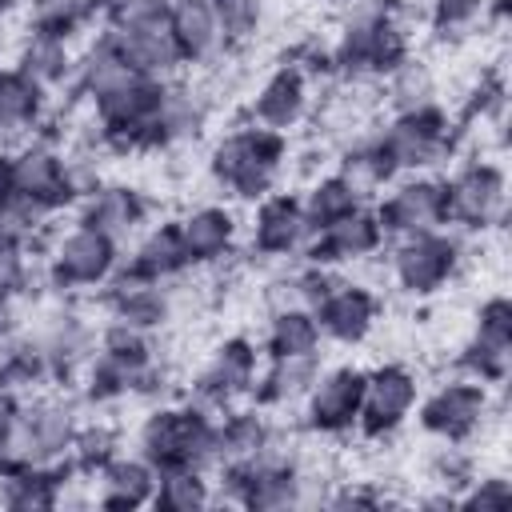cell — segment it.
I'll list each match as a JSON object with an SVG mask.
<instances>
[{"label":"cell","instance_id":"6da1fadb","mask_svg":"<svg viewBox=\"0 0 512 512\" xmlns=\"http://www.w3.org/2000/svg\"><path fill=\"white\" fill-rule=\"evenodd\" d=\"M140 456L160 468H220L216 424L200 408H160L140 424Z\"/></svg>","mask_w":512,"mask_h":512},{"label":"cell","instance_id":"7a4b0ae2","mask_svg":"<svg viewBox=\"0 0 512 512\" xmlns=\"http://www.w3.org/2000/svg\"><path fill=\"white\" fill-rule=\"evenodd\" d=\"M280 160H284V140L280 132H268V128H240V132H228L212 156H208V168L212 176L232 188L240 200H264L280 176Z\"/></svg>","mask_w":512,"mask_h":512},{"label":"cell","instance_id":"3957f363","mask_svg":"<svg viewBox=\"0 0 512 512\" xmlns=\"http://www.w3.org/2000/svg\"><path fill=\"white\" fill-rule=\"evenodd\" d=\"M372 144L392 172L428 168L448 148V116L440 112V104L400 112V116H392V124L380 128V136H372Z\"/></svg>","mask_w":512,"mask_h":512},{"label":"cell","instance_id":"277c9868","mask_svg":"<svg viewBox=\"0 0 512 512\" xmlns=\"http://www.w3.org/2000/svg\"><path fill=\"white\" fill-rule=\"evenodd\" d=\"M4 172H8L12 196L36 212H56L72 196H80V184H76L68 160H60L48 144H24L20 152H12L4 160Z\"/></svg>","mask_w":512,"mask_h":512},{"label":"cell","instance_id":"5b68a950","mask_svg":"<svg viewBox=\"0 0 512 512\" xmlns=\"http://www.w3.org/2000/svg\"><path fill=\"white\" fill-rule=\"evenodd\" d=\"M504 200H508L504 168L492 160H472L452 180H444V224H460L472 232L492 228L504 216Z\"/></svg>","mask_w":512,"mask_h":512},{"label":"cell","instance_id":"8992f818","mask_svg":"<svg viewBox=\"0 0 512 512\" xmlns=\"http://www.w3.org/2000/svg\"><path fill=\"white\" fill-rule=\"evenodd\" d=\"M456 268H460V240L440 228L400 236V244L392 252V276L412 296H428V292L444 288L456 276Z\"/></svg>","mask_w":512,"mask_h":512},{"label":"cell","instance_id":"52a82bcc","mask_svg":"<svg viewBox=\"0 0 512 512\" xmlns=\"http://www.w3.org/2000/svg\"><path fill=\"white\" fill-rule=\"evenodd\" d=\"M164 88H168L164 80H148V76L128 72L124 80H116L112 88L92 96L104 132H112L120 140H152V124H156Z\"/></svg>","mask_w":512,"mask_h":512},{"label":"cell","instance_id":"ba28073f","mask_svg":"<svg viewBox=\"0 0 512 512\" xmlns=\"http://www.w3.org/2000/svg\"><path fill=\"white\" fill-rule=\"evenodd\" d=\"M116 256L120 244L112 236H104L92 224H76L72 232H64L52 248V276L60 288H96L108 284L116 272Z\"/></svg>","mask_w":512,"mask_h":512},{"label":"cell","instance_id":"9c48e42d","mask_svg":"<svg viewBox=\"0 0 512 512\" xmlns=\"http://www.w3.org/2000/svg\"><path fill=\"white\" fill-rule=\"evenodd\" d=\"M416 400H420V380L404 364H380L376 372H364V400L356 428L372 440L388 436L408 420Z\"/></svg>","mask_w":512,"mask_h":512},{"label":"cell","instance_id":"30bf717a","mask_svg":"<svg viewBox=\"0 0 512 512\" xmlns=\"http://www.w3.org/2000/svg\"><path fill=\"white\" fill-rule=\"evenodd\" d=\"M376 220L384 236H412V232H432L444 224V180L436 176H408L396 180L380 204Z\"/></svg>","mask_w":512,"mask_h":512},{"label":"cell","instance_id":"8fae6325","mask_svg":"<svg viewBox=\"0 0 512 512\" xmlns=\"http://www.w3.org/2000/svg\"><path fill=\"white\" fill-rule=\"evenodd\" d=\"M488 416V384L464 376V380H448L440 384L424 404H420V424L424 432L448 440V444H460L468 440Z\"/></svg>","mask_w":512,"mask_h":512},{"label":"cell","instance_id":"7c38bea8","mask_svg":"<svg viewBox=\"0 0 512 512\" xmlns=\"http://www.w3.org/2000/svg\"><path fill=\"white\" fill-rule=\"evenodd\" d=\"M360 400H364V368L344 364V368L320 372L312 380V388L304 392V420L312 432L340 436V432L356 428Z\"/></svg>","mask_w":512,"mask_h":512},{"label":"cell","instance_id":"4fadbf2b","mask_svg":"<svg viewBox=\"0 0 512 512\" xmlns=\"http://www.w3.org/2000/svg\"><path fill=\"white\" fill-rule=\"evenodd\" d=\"M104 40L128 64V72L148 76V80H168L184 64L172 36H168V20H160V24H112Z\"/></svg>","mask_w":512,"mask_h":512},{"label":"cell","instance_id":"5bb4252c","mask_svg":"<svg viewBox=\"0 0 512 512\" xmlns=\"http://www.w3.org/2000/svg\"><path fill=\"white\" fill-rule=\"evenodd\" d=\"M380 244H384V228H380V220H376V208L360 204V208L348 212L344 220H336V224L312 232V240H308V260H312V264H324V268H332V264H352V260L372 256Z\"/></svg>","mask_w":512,"mask_h":512},{"label":"cell","instance_id":"9a60e30c","mask_svg":"<svg viewBox=\"0 0 512 512\" xmlns=\"http://www.w3.org/2000/svg\"><path fill=\"white\" fill-rule=\"evenodd\" d=\"M312 224L296 196H264L252 216V248L260 256H292L308 248Z\"/></svg>","mask_w":512,"mask_h":512},{"label":"cell","instance_id":"2e32d148","mask_svg":"<svg viewBox=\"0 0 512 512\" xmlns=\"http://www.w3.org/2000/svg\"><path fill=\"white\" fill-rule=\"evenodd\" d=\"M256 376H260V372H256V348H252V340L232 336V340H224V344L212 352V360L204 364V372H200V380H196V392H200L208 404H232L236 396L252 392Z\"/></svg>","mask_w":512,"mask_h":512},{"label":"cell","instance_id":"e0dca14e","mask_svg":"<svg viewBox=\"0 0 512 512\" xmlns=\"http://www.w3.org/2000/svg\"><path fill=\"white\" fill-rule=\"evenodd\" d=\"M304 112H308V80L300 68H288V64L276 68L252 96V120L280 136L288 128H296L304 120Z\"/></svg>","mask_w":512,"mask_h":512},{"label":"cell","instance_id":"ac0fdd59","mask_svg":"<svg viewBox=\"0 0 512 512\" xmlns=\"http://www.w3.org/2000/svg\"><path fill=\"white\" fill-rule=\"evenodd\" d=\"M320 332L340 344H360L376 324V296L360 284H336L316 308Z\"/></svg>","mask_w":512,"mask_h":512},{"label":"cell","instance_id":"d6986e66","mask_svg":"<svg viewBox=\"0 0 512 512\" xmlns=\"http://www.w3.org/2000/svg\"><path fill=\"white\" fill-rule=\"evenodd\" d=\"M176 228H180V244H184L188 264H212L236 240V216L224 204H200L184 220H176Z\"/></svg>","mask_w":512,"mask_h":512},{"label":"cell","instance_id":"ffe728a7","mask_svg":"<svg viewBox=\"0 0 512 512\" xmlns=\"http://www.w3.org/2000/svg\"><path fill=\"white\" fill-rule=\"evenodd\" d=\"M168 36L184 64H200L220 48L212 0H168Z\"/></svg>","mask_w":512,"mask_h":512},{"label":"cell","instance_id":"44dd1931","mask_svg":"<svg viewBox=\"0 0 512 512\" xmlns=\"http://www.w3.org/2000/svg\"><path fill=\"white\" fill-rule=\"evenodd\" d=\"M100 504L104 508H140L152 504L156 492V468L144 456H108L100 464Z\"/></svg>","mask_w":512,"mask_h":512},{"label":"cell","instance_id":"7402d4cb","mask_svg":"<svg viewBox=\"0 0 512 512\" xmlns=\"http://www.w3.org/2000/svg\"><path fill=\"white\" fill-rule=\"evenodd\" d=\"M320 320L308 304H284L268 320L264 352L268 356H320Z\"/></svg>","mask_w":512,"mask_h":512},{"label":"cell","instance_id":"603a6c76","mask_svg":"<svg viewBox=\"0 0 512 512\" xmlns=\"http://www.w3.org/2000/svg\"><path fill=\"white\" fill-rule=\"evenodd\" d=\"M16 72L20 76H28L36 88H56L68 72H72V52H68V36H60V32H48V28H36L28 40H24V48H20V56H16Z\"/></svg>","mask_w":512,"mask_h":512},{"label":"cell","instance_id":"cb8c5ba5","mask_svg":"<svg viewBox=\"0 0 512 512\" xmlns=\"http://www.w3.org/2000/svg\"><path fill=\"white\" fill-rule=\"evenodd\" d=\"M112 316L128 320L136 328H156L168 316V292L160 288V280L128 272V276H120L112 284Z\"/></svg>","mask_w":512,"mask_h":512},{"label":"cell","instance_id":"d4e9b609","mask_svg":"<svg viewBox=\"0 0 512 512\" xmlns=\"http://www.w3.org/2000/svg\"><path fill=\"white\" fill-rule=\"evenodd\" d=\"M80 220L100 228L104 236H112L120 244L144 220V204H140V196L132 188H116V184L112 188H92L88 200H84V216Z\"/></svg>","mask_w":512,"mask_h":512},{"label":"cell","instance_id":"484cf974","mask_svg":"<svg viewBox=\"0 0 512 512\" xmlns=\"http://www.w3.org/2000/svg\"><path fill=\"white\" fill-rule=\"evenodd\" d=\"M268 372L256 376L252 392L260 396V404H292L304 400V392L312 388L316 372V356H268Z\"/></svg>","mask_w":512,"mask_h":512},{"label":"cell","instance_id":"4316f807","mask_svg":"<svg viewBox=\"0 0 512 512\" xmlns=\"http://www.w3.org/2000/svg\"><path fill=\"white\" fill-rule=\"evenodd\" d=\"M44 88H36L16 68L0 72V136H20L40 120Z\"/></svg>","mask_w":512,"mask_h":512},{"label":"cell","instance_id":"83f0119b","mask_svg":"<svg viewBox=\"0 0 512 512\" xmlns=\"http://www.w3.org/2000/svg\"><path fill=\"white\" fill-rule=\"evenodd\" d=\"M184 268H188V256H184L176 224H160V228L144 232V240L136 244V256H132V272H140L148 280H168Z\"/></svg>","mask_w":512,"mask_h":512},{"label":"cell","instance_id":"f1b7e54d","mask_svg":"<svg viewBox=\"0 0 512 512\" xmlns=\"http://www.w3.org/2000/svg\"><path fill=\"white\" fill-rule=\"evenodd\" d=\"M268 436H272V424H268L256 408L224 416V420L216 424L220 468H224V464H244V460H252V456L264 448V440H268Z\"/></svg>","mask_w":512,"mask_h":512},{"label":"cell","instance_id":"f546056e","mask_svg":"<svg viewBox=\"0 0 512 512\" xmlns=\"http://www.w3.org/2000/svg\"><path fill=\"white\" fill-rule=\"evenodd\" d=\"M336 176L352 188V196H356L360 204H368V200H376V196L384 192V184H392L396 172L384 164V156L376 152V144L364 140V144H356V148H348V152L340 156Z\"/></svg>","mask_w":512,"mask_h":512},{"label":"cell","instance_id":"4dcf8cb0","mask_svg":"<svg viewBox=\"0 0 512 512\" xmlns=\"http://www.w3.org/2000/svg\"><path fill=\"white\" fill-rule=\"evenodd\" d=\"M156 508L168 512H196L212 504V488L208 476L200 468H160L156 472V492H152Z\"/></svg>","mask_w":512,"mask_h":512},{"label":"cell","instance_id":"1f68e13d","mask_svg":"<svg viewBox=\"0 0 512 512\" xmlns=\"http://www.w3.org/2000/svg\"><path fill=\"white\" fill-rule=\"evenodd\" d=\"M100 356L112 360L116 368H124L128 376L140 380V376L148 372V364H152V340H148V328H136V324L112 316V324H108L104 336H100Z\"/></svg>","mask_w":512,"mask_h":512},{"label":"cell","instance_id":"d6a6232c","mask_svg":"<svg viewBox=\"0 0 512 512\" xmlns=\"http://www.w3.org/2000/svg\"><path fill=\"white\" fill-rule=\"evenodd\" d=\"M56 500H60V484H56V476L48 472V464H32V468H20V472H8V476H4L0 504H8V508H16V512L52 508Z\"/></svg>","mask_w":512,"mask_h":512},{"label":"cell","instance_id":"836d02e7","mask_svg":"<svg viewBox=\"0 0 512 512\" xmlns=\"http://www.w3.org/2000/svg\"><path fill=\"white\" fill-rule=\"evenodd\" d=\"M388 104L392 112H416V108H428L436 104V76L424 60H400L392 72H388Z\"/></svg>","mask_w":512,"mask_h":512},{"label":"cell","instance_id":"e575fe53","mask_svg":"<svg viewBox=\"0 0 512 512\" xmlns=\"http://www.w3.org/2000/svg\"><path fill=\"white\" fill-rule=\"evenodd\" d=\"M200 124H204L200 96L180 92V88H164V100H160V112L152 124V140H188L200 132Z\"/></svg>","mask_w":512,"mask_h":512},{"label":"cell","instance_id":"d590c367","mask_svg":"<svg viewBox=\"0 0 512 512\" xmlns=\"http://www.w3.org/2000/svg\"><path fill=\"white\" fill-rule=\"evenodd\" d=\"M300 208H304V216H308L312 232H320V228H328V224L344 220L348 212H356V208H360V200H356V196H352V188L332 172V176H324V180H316V184L308 188V196L300 200Z\"/></svg>","mask_w":512,"mask_h":512},{"label":"cell","instance_id":"8d00e7d4","mask_svg":"<svg viewBox=\"0 0 512 512\" xmlns=\"http://www.w3.org/2000/svg\"><path fill=\"white\" fill-rule=\"evenodd\" d=\"M400 60H408V32H404V24H400L392 12H376L368 72H372V76H388Z\"/></svg>","mask_w":512,"mask_h":512},{"label":"cell","instance_id":"74e56055","mask_svg":"<svg viewBox=\"0 0 512 512\" xmlns=\"http://www.w3.org/2000/svg\"><path fill=\"white\" fill-rule=\"evenodd\" d=\"M216 24H220V40L240 44L248 36H256L260 20H264V0H212Z\"/></svg>","mask_w":512,"mask_h":512},{"label":"cell","instance_id":"f35d334b","mask_svg":"<svg viewBox=\"0 0 512 512\" xmlns=\"http://www.w3.org/2000/svg\"><path fill=\"white\" fill-rule=\"evenodd\" d=\"M472 336H484V340H496V344H512V304L504 292L488 296L476 312V328Z\"/></svg>","mask_w":512,"mask_h":512},{"label":"cell","instance_id":"ab89813d","mask_svg":"<svg viewBox=\"0 0 512 512\" xmlns=\"http://www.w3.org/2000/svg\"><path fill=\"white\" fill-rule=\"evenodd\" d=\"M460 508H472V512H496V508H508L512 504V484L504 476H480V480H468V492L456 496Z\"/></svg>","mask_w":512,"mask_h":512},{"label":"cell","instance_id":"60d3db41","mask_svg":"<svg viewBox=\"0 0 512 512\" xmlns=\"http://www.w3.org/2000/svg\"><path fill=\"white\" fill-rule=\"evenodd\" d=\"M484 8H488V0H436L432 24L440 32H460V28H472L484 16Z\"/></svg>","mask_w":512,"mask_h":512},{"label":"cell","instance_id":"b9f144b4","mask_svg":"<svg viewBox=\"0 0 512 512\" xmlns=\"http://www.w3.org/2000/svg\"><path fill=\"white\" fill-rule=\"evenodd\" d=\"M24 272H28V264H24V244L12 240V236H0V308L20 292Z\"/></svg>","mask_w":512,"mask_h":512},{"label":"cell","instance_id":"7bdbcfd3","mask_svg":"<svg viewBox=\"0 0 512 512\" xmlns=\"http://www.w3.org/2000/svg\"><path fill=\"white\" fill-rule=\"evenodd\" d=\"M20 412H24V404H20V396L12 392V388H4L0 384V448L12 440V432L20 428Z\"/></svg>","mask_w":512,"mask_h":512},{"label":"cell","instance_id":"ee69618b","mask_svg":"<svg viewBox=\"0 0 512 512\" xmlns=\"http://www.w3.org/2000/svg\"><path fill=\"white\" fill-rule=\"evenodd\" d=\"M128 4H136V0H96V8H100V12H104V16H108V20H112V16H116V12H124V8H128Z\"/></svg>","mask_w":512,"mask_h":512},{"label":"cell","instance_id":"f6af8a7d","mask_svg":"<svg viewBox=\"0 0 512 512\" xmlns=\"http://www.w3.org/2000/svg\"><path fill=\"white\" fill-rule=\"evenodd\" d=\"M8 200H12V188H8V172H4V160H0V212L8 208Z\"/></svg>","mask_w":512,"mask_h":512},{"label":"cell","instance_id":"bcb514c9","mask_svg":"<svg viewBox=\"0 0 512 512\" xmlns=\"http://www.w3.org/2000/svg\"><path fill=\"white\" fill-rule=\"evenodd\" d=\"M0 4H4V8H8V4H12V0H0Z\"/></svg>","mask_w":512,"mask_h":512},{"label":"cell","instance_id":"7dc6e473","mask_svg":"<svg viewBox=\"0 0 512 512\" xmlns=\"http://www.w3.org/2000/svg\"><path fill=\"white\" fill-rule=\"evenodd\" d=\"M0 12H4V4H0Z\"/></svg>","mask_w":512,"mask_h":512}]
</instances>
